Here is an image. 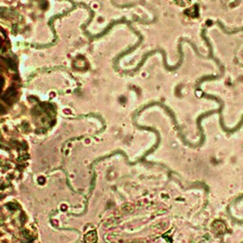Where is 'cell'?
I'll list each match as a JSON object with an SVG mask.
<instances>
[{
	"instance_id": "1",
	"label": "cell",
	"mask_w": 243,
	"mask_h": 243,
	"mask_svg": "<svg viewBox=\"0 0 243 243\" xmlns=\"http://www.w3.org/2000/svg\"><path fill=\"white\" fill-rule=\"evenodd\" d=\"M85 240L86 243H94L96 241V234L94 233V232H91V233L88 234L86 235Z\"/></svg>"
},
{
	"instance_id": "2",
	"label": "cell",
	"mask_w": 243,
	"mask_h": 243,
	"mask_svg": "<svg viewBox=\"0 0 243 243\" xmlns=\"http://www.w3.org/2000/svg\"><path fill=\"white\" fill-rule=\"evenodd\" d=\"M8 207H9L10 210H16V209H17V206H16L15 204H13V203H10V204L8 205Z\"/></svg>"
}]
</instances>
